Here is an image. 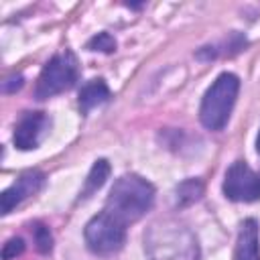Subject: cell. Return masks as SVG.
<instances>
[{
  "mask_svg": "<svg viewBox=\"0 0 260 260\" xmlns=\"http://www.w3.org/2000/svg\"><path fill=\"white\" fill-rule=\"evenodd\" d=\"M256 150H258V154H260V132H258V138H256Z\"/></svg>",
  "mask_w": 260,
  "mask_h": 260,
  "instance_id": "cell-17",
  "label": "cell"
},
{
  "mask_svg": "<svg viewBox=\"0 0 260 260\" xmlns=\"http://www.w3.org/2000/svg\"><path fill=\"white\" fill-rule=\"evenodd\" d=\"M87 49L89 51H102V53H112L116 51V41L110 32H98L95 37H91L87 41Z\"/></svg>",
  "mask_w": 260,
  "mask_h": 260,
  "instance_id": "cell-14",
  "label": "cell"
},
{
  "mask_svg": "<svg viewBox=\"0 0 260 260\" xmlns=\"http://www.w3.org/2000/svg\"><path fill=\"white\" fill-rule=\"evenodd\" d=\"M108 175H110V162H108L106 158H98V160L93 162V167H91V171H89L85 183H83V189H81V193H79V199L91 197V195L106 183Z\"/></svg>",
  "mask_w": 260,
  "mask_h": 260,
  "instance_id": "cell-11",
  "label": "cell"
},
{
  "mask_svg": "<svg viewBox=\"0 0 260 260\" xmlns=\"http://www.w3.org/2000/svg\"><path fill=\"white\" fill-rule=\"evenodd\" d=\"M24 252V240L22 238H10L2 248V260H12Z\"/></svg>",
  "mask_w": 260,
  "mask_h": 260,
  "instance_id": "cell-15",
  "label": "cell"
},
{
  "mask_svg": "<svg viewBox=\"0 0 260 260\" xmlns=\"http://www.w3.org/2000/svg\"><path fill=\"white\" fill-rule=\"evenodd\" d=\"M77 77H79L77 57L71 51H61V53L53 55L47 61V65L43 67V71L37 79L35 95H37V100H47L61 91H67L75 85Z\"/></svg>",
  "mask_w": 260,
  "mask_h": 260,
  "instance_id": "cell-4",
  "label": "cell"
},
{
  "mask_svg": "<svg viewBox=\"0 0 260 260\" xmlns=\"http://www.w3.org/2000/svg\"><path fill=\"white\" fill-rule=\"evenodd\" d=\"M234 260H260V230L256 219H244L238 234Z\"/></svg>",
  "mask_w": 260,
  "mask_h": 260,
  "instance_id": "cell-9",
  "label": "cell"
},
{
  "mask_svg": "<svg viewBox=\"0 0 260 260\" xmlns=\"http://www.w3.org/2000/svg\"><path fill=\"white\" fill-rule=\"evenodd\" d=\"M22 85V75L18 73V75H12L10 79H6L4 81V91H14V87L18 89Z\"/></svg>",
  "mask_w": 260,
  "mask_h": 260,
  "instance_id": "cell-16",
  "label": "cell"
},
{
  "mask_svg": "<svg viewBox=\"0 0 260 260\" xmlns=\"http://www.w3.org/2000/svg\"><path fill=\"white\" fill-rule=\"evenodd\" d=\"M201 191H203L201 183L195 181V179H189V181H185V183L179 185V189H177V197H179L181 203H191V201L199 199Z\"/></svg>",
  "mask_w": 260,
  "mask_h": 260,
  "instance_id": "cell-13",
  "label": "cell"
},
{
  "mask_svg": "<svg viewBox=\"0 0 260 260\" xmlns=\"http://www.w3.org/2000/svg\"><path fill=\"white\" fill-rule=\"evenodd\" d=\"M51 118L45 112H24L14 126V146L20 150L39 148V144L49 136Z\"/></svg>",
  "mask_w": 260,
  "mask_h": 260,
  "instance_id": "cell-7",
  "label": "cell"
},
{
  "mask_svg": "<svg viewBox=\"0 0 260 260\" xmlns=\"http://www.w3.org/2000/svg\"><path fill=\"white\" fill-rule=\"evenodd\" d=\"M110 100V87L104 79H91L79 89V110L87 114L95 106H102Z\"/></svg>",
  "mask_w": 260,
  "mask_h": 260,
  "instance_id": "cell-10",
  "label": "cell"
},
{
  "mask_svg": "<svg viewBox=\"0 0 260 260\" xmlns=\"http://www.w3.org/2000/svg\"><path fill=\"white\" fill-rule=\"evenodd\" d=\"M45 185V175L41 171H26L22 173L8 189L2 191L0 195V209H2V215L10 213L16 205H20L24 199H28L30 195L39 193Z\"/></svg>",
  "mask_w": 260,
  "mask_h": 260,
  "instance_id": "cell-8",
  "label": "cell"
},
{
  "mask_svg": "<svg viewBox=\"0 0 260 260\" xmlns=\"http://www.w3.org/2000/svg\"><path fill=\"white\" fill-rule=\"evenodd\" d=\"M238 91H240V79L238 75L228 71L217 75V79L207 87L199 108V120L207 130H221L228 124Z\"/></svg>",
  "mask_w": 260,
  "mask_h": 260,
  "instance_id": "cell-3",
  "label": "cell"
},
{
  "mask_svg": "<svg viewBox=\"0 0 260 260\" xmlns=\"http://www.w3.org/2000/svg\"><path fill=\"white\" fill-rule=\"evenodd\" d=\"M148 260H199V244L193 232L175 221L160 219L144 232Z\"/></svg>",
  "mask_w": 260,
  "mask_h": 260,
  "instance_id": "cell-1",
  "label": "cell"
},
{
  "mask_svg": "<svg viewBox=\"0 0 260 260\" xmlns=\"http://www.w3.org/2000/svg\"><path fill=\"white\" fill-rule=\"evenodd\" d=\"M30 232H32V238H35V246H37V250H39L41 254H49V252H51V248H53V236H51L49 228H47V225H43V223H35Z\"/></svg>",
  "mask_w": 260,
  "mask_h": 260,
  "instance_id": "cell-12",
  "label": "cell"
},
{
  "mask_svg": "<svg viewBox=\"0 0 260 260\" xmlns=\"http://www.w3.org/2000/svg\"><path fill=\"white\" fill-rule=\"evenodd\" d=\"M223 195L230 201H258L260 199V173L252 171L246 160L230 165L223 177Z\"/></svg>",
  "mask_w": 260,
  "mask_h": 260,
  "instance_id": "cell-6",
  "label": "cell"
},
{
  "mask_svg": "<svg viewBox=\"0 0 260 260\" xmlns=\"http://www.w3.org/2000/svg\"><path fill=\"white\" fill-rule=\"evenodd\" d=\"M83 238L87 248L93 254H100V256L114 254L126 242V225L116 217H112L110 213L100 211L85 223Z\"/></svg>",
  "mask_w": 260,
  "mask_h": 260,
  "instance_id": "cell-5",
  "label": "cell"
},
{
  "mask_svg": "<svg viewBox=\"0 0 260 260\" xmlns=\"http://www.w3.org/2000/svg\"><path fill=\"white\" fill-rule=\"evenodd\" d=\"M154 187L138 175H122L116 179L106 199L104 211L122 221L124 225L138 221L154 205Z\"/></svg>",
  "mask_w": 260,
  "mask_h": 260,
  "instance_id": "cell-2",
  "label": "cell"
}]
</instances>
